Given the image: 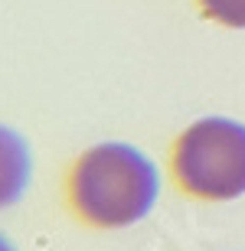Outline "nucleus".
<instances>
[{"label":"nucleus","mask_w":245,"mask_h":251,"mask_svg":"<svg viewBox=\"0 0 245 251\" xmlns=\"http://www.w3.org/2000/svg\"><path fill=\"white\" fill-rule=\"evenodd\" d=\"M161 176L147 153L131 144H98L72 163L66 196L92 228H128L154 209Z\"/></svg>","instance_id":"nucleus-1"},{"label":"nucleus","mask_w":245,"mask_h":251,"mask_svg":"<svg viewBox=\"0 0 245 251\" xmlns=\"http://www.w3.org/2000/svg\"><path fill=\"white\" fill-rule=\"evenodd\" d=\"M173 176L187 196L209 202L245 196V124L203 118L187 127L173 147Z\"/></svg>","instance_id":"nucleus-2"},{"label":"nucleus","mask_w":245,"mask_h":251,"mask_svg":"<svg viewBox=\"0 0 245 251\" xmlns=\"http://www.w3.org/2000/svg\"><path fill=\"white\" fill-rule=\"evenodd\" d=\"M33 160H29L27 140L17 130L0 124V209L20 202L29 186Z\"/></svg>","instance_id":"nucleus-3"},{"label":"nucleus","mask_w":245,"mask_h":251,"mask_svg":"<svg viewBox=\"0 0 245 251\" xmlns=\"http://www.w3.org/2000/svg\"><path fill=\"white\" fill-rule=\"evenodd\" d=\"M206 17L226 26H245V0H203Z\"/></svg>","instance_id":"nucleus-4"},{"label":"nucleus","mask_w":245,"mask_h":251,"mask_svg":"<svg viewBox=\"0 0 245 251\" xmlns=\"http://www.w3.org/2000/svg\"><path fill=\"white\" fill-rule=\"evenodd\" d=\"M0 251H17V248H13V242H10L7 235H0Z\"/></svg>","instance_id":"nucleus-5"}]
</instances>
